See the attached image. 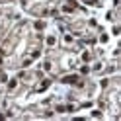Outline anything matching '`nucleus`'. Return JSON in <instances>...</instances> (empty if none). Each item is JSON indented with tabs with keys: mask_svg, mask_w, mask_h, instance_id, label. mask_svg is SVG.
Wrapping results in <instances>:
<instances>
[{
	"mask_svg": "<svg viewBox=\"0 0 121 121\" xmlns=\"http://www.w3.org/2000/svg\"><path fill=\"white\" fill-rule=\"evenodd\" d=\"M74 80H76V76H66L65 78V82H74Z\"/></svg>",
	"mask_w": 121,
	"mask_h": 121,
	"instance_id": "1",
	"label": "nucleus"
}]
</instances>
